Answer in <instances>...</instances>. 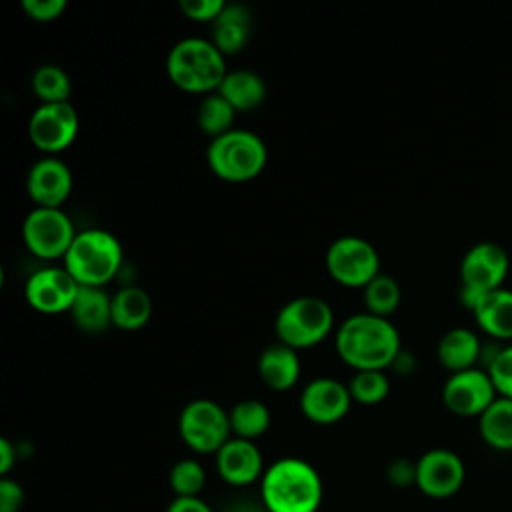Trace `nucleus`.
<instances>
[{
  "label": "nucleus",
  "mask_w": 512,
  "mask_h": 512,
  "mask_svg": "<svg viewBox=\"0 0 512 512\" xmlns=\"http://www.w3.org/2000/svg\"><path fill=\"white\" fill-rule=\"evenodd\" d=\"M338 356L354 370H384L402 350L396 326L382 316L360 312L340 322L334 336Z\"/></svg>",
  "instance_id": "nucleus-1"
},
{
  "label": "nucleus",
  "mask_w": 512,
  "mask_h": 512,
  "mask_svg": "<svg viewBox=\"0 0 512 512\" xmlns=\"http://www.w3.org/2000/svg\"><path fill=\"white\" fill-rule=\"evenodd\" d=\"M266 512H316L322 502V480L302 458H280L260 478Z\"/></svg>",
  "instance_id": "nucleus-2"
},
{
  "label": "nucleus",
  "mask_w": 512,
  "mask_h": 512,
  "mask_svg": "<svg viewBox=\"0 0 512 512\" xmlns=\"http://www.w3.org/2000/svg\"><path fill=\"white\" fill-rule=\"evenodd\" d=\"M166 74L184 92H216L228 74L226 56L210 38L188 36L178 40L166 56Z\"/></svg>",
  "instance_id": "nucleus-3"
},
{
  "label": "nucleus",
  "mask_w": 512,
  "mask_h": 512,
  "mask_svg": "<svg viewBox=\"0 0 512 512\" xmlns=\"http://www.w3.org/2000/svg\"><path fill=\"white\" fill-rule=\"evenodd\" d=\"M122 266V244L104 228H86L76 232L66 256L64 268L80 286L108 284Z\"/></svg>",
  "instance_id": "nucleus-4"
},
{
  "label": "nucleus",
  "mask_w": 512,
  "mask_h": 512,
  "mask_svg": "<svg viewBox=\"0 0 512 512\" xmlns=\"http://www.w3.org/2000/svg\"><path fill=\"white\" fill-rule=\"evenodd\" d=\"M210 170L224 182L254 180L266 166L268 148L264 140L246 128H232L212 138L206 150Z\"/></svg>",
  "instance_id": "nucleus-5"
},
{
  "label": "nucleus",
  "mask_w": 512,
  "mask_h": 512,
  "mask_svg": "<svg viewBox=\"0 0 512 512\" xmlns=\"http://www.w3.org/2000/svg\"><path fill=\"white\" fill-rule=\"evenodd\" d=\"M334 328V312L324 298L298 296L288 300L276 314L278 342L302 350L320 344Z\"/></svg>",
  "instance_id": "nucleus-6"
},
{
  "label": "nucleus",
  "mask_w": 512,
  "mask_h": 512,
  "mask_svg": "<svg viewBox=\"0 0 512 512\" xmlns=\"http://www.w3.org/2000/svg\"><path fill=\"white\" fill-rule=\"evenodd\" d=\"M178 432L184 444L194 452L216 454L230 440V416L218 402L196 398L182 408Z\"/></svg>",
  "instance_id": "nucleus-7"
},
{
  "label": "nucleus",
  "mask_w": 512,
  "mask_h": 512,
  "mask_svg": "<svg viewBox=\"0 0 512 512\" xmlns=\"http://www.w3.org/2000/svg\"><path fill=\"white\" fill-rule=\"evenodd\" d=\"M76 236L70 216L62 208H32L22 222V240L26 248L42 258H64Z\"/></svg>",
  "instance_id": "nucleus-8"
},
{
  "label": "nucleus",
  "mask_w": 512,
  "mask_h": 512,
  "mask_svg": "<svg viewBox=\"0 0 512 512\" xmlns=\"http://www.w3.org/2000/svg\"><path fill=\"white\" fill-rule=\"evenodd\" d=\"M326 270L342 286L364 288L380 274V256L366 238L340 236L326 250Z\"/></svg>",
  "instance_id": "nucleus-9"
},
{
  "label": "nucleus",
  "mask_w": 512,
  "mask_h": 512,
  "mask_svg": "<svg viewBox=\"0 0 512 512\" xmlns=\"http://www.w3.org/2000/svg\"><path fill=\"white\" fill-rule=\"evenodd\" d=\"M80 118L70 102H48L40 104L28 120V136L32 144L54 156L66 150L78 136Z\"/></svg>",
  "instance_id": "nucleus-10"
},
{
  "label": "nucleus",
  "mask_w": 512,
  "mask_h": 512,
  "mask_svg": "<svg viewBox=\"0 0 512 512\" xmlns=\"http://www.w3.org/2000/svg\"><path fill=\"white\" fill-rule=\"evenodd\" d=\"M498 398L490 374L482 366L460 370L448 376L442 386L444 406L464 418H480L482 412Z\"/></svg>",
  "instance_id": "nucleus-11"
},
{
  "label": "nucleus",
  "mask_w": 512,
  "mask_h": 512,
  "mask_svg": "<svg viewBox=\"0 0 512 512\" xmlns=\"http://www.w3.org/2000/svg\"><path fill=\"white\" fill-rule=\"evenodd\" d=\"M80 284L62 266H46L30 274L24 286L26 302L42 314L70 312Z\"/></svg>",
  "instance_id": "nucleus-12"
},
{
  "label": "nucleus",
  "mask_w": 512,
  "mask_h": 512,
  "mask_svg": "<svg viewBox=\"0 0 512 512\" xmlns=\"http://www.w3.org/2000/svg\"><path fill=\"white\" fill-rule=\"evenodd\" d=\"M466 478L462 458L448 448H432L416 460V486L430 498L454 496Z\"/></svg>",
  "instance_id": "nucleus-13"
},
{
  "label": "nucleus",
  "mask_w": 512,
  "mask_h": 512,
  "mask_svg": "<svg viewBox=\"0 0 512 512\" xmlns=\"http://www.w3.org/2000/svg\"><path fill=\"white\" fill-rule=\"evenodd\" d=\"M510 270L508 252L490 240L474 244L460 262V282L476 292L502 288Z\"/></svg>",
  "instance_id": "nucleus-14"
},
{
  "label": "nucleus",
  "mask_w": 512,
  "mask_h": 512,
  "mask_svg": "<svg viewBox=\"0 0 512 512\" xmlns=\"http://www.w3.org/2000/svg\"><path fill=\"white\" fill-rule=\"evenodd\" d=\"M352 404L348 384L320 376L310 380L300 392V410L314 424H334L342 420Z\"/></svg>",
  "instance_id": "nucleus-15"
},
{
  "label": "nucleus",
  "mask_w": 512,
  "mask_h": 512,
  "mask_svg": "<svg viewBox=\"0 0 512 512\" xmlns=\"http://www.w3.org/2000/svg\"><path fill=\"white\" fill-rule=\"evenodd\" d=\"M26 192L40 208H60L72 192V172L56 156L36 160L26 176Z\"/></svg>",
  "instance_id": "nucleus-16"
},
{
  "label": "nucleus",
  "mask_w": 512,
  "mask_h": 512,
  "mask_svg": "<svg viewBox=\"0 0 512 512\" xmlns=\"http://www.w3.org/2000/svg\"><path fill=\"white\" fill-rule=\"evenodd\" d=\"M216 470L224 482L248 486L264 474L260 448L252 440L234 436L216 452Z\"/></svg>",
  "instance_id": "nucleus-17"
},
{
  "label": "nucleus",
  "mask_w": 512,
  "mask_h": 512,
  "mask_svg": "<svg viewBox=\"0 0 512 512\" xmlns=\"http://www.w3.org/2000/svg\"><path fill=\"white\" fill-rule=\"evenodd\" d=\"M476 324L494 340H512V290L496 288L484 292L472 308Z\"/></svg>",
  "instance_id": "nucleus-18"
},
{
  "label": "nucleus",
  "mask_w": 512,
  "mask_h": 512,
  "mask_svg": "<svg viewBox=\"0 0 512 512\" xmlns=\"http://www.w3.org/2000/svg\"><path fill=\"white\" fill-rule=\"evenodd\" d=\"M260 380L276 392L292 388L300 378V356L298 350L276 342L266 346L258 356Z\"/></svg>",
  "instance_id": "nucleus-19"
},
{
  "label": "nucleus",
  "mask_w": 512,
  "mask_h": 512,
  "mask_svg": "<svg viewBox=\"0 0 512 512\" xmlns=\"http://www.w3.org/2000/svg\"><path fill=\"white\" fill-rule=\"evenodd\" d=\"M70 316L82 332H104L112 324V296L98 286H80Z\"/></svg>",
  "instance_id": "nucleus-20"
},
{
  "label": "nucleus",
  "mask_w": 512,
  "mask_h": 512,
  "mask_svg": "<svg viewBox=\"0 0 512 512\" xmlns=\"http://www.w3.org/2000/svg\"><path fill=\"white\" fill-rule=\"evenodd\" d=\"M438 360L450 372L468 370L480 364L482 342L470 328H450L438 342Z\"/></svg>",
  "instance_id": "nucleus-21"
},
{
  "label": "nucleus",
  "mask_w": 512,
  "mask_h": 512,
  "mask_svg": "<svg viewBox=\"0 0 512 512\" xmlns=\"http://www.w3.org/2000/svg\"><path fill=\"white\" fill-rule=\"evenodd\" d=\"M250 28H252L250 10L244 4H226L220 16L212 22L210 40L224 56L236 54L246 46L250 38Z\"/></svg>",
  "instance_id": "nucleus-22"
},
{
  "label": "nucleus",
  "mask_w": 512,
  "mask_h": 512,
  "mask_svg": "<svg viewBox=\"0 0 512 512\" xmlns=\"http://www.w3.org/2000/svg\"><path fill=\"white\" fill-rule=\"evenodd\" d=\"M216 92L224 96L236 112H248L264 102L266 82L254 70H228Z\"/></svg>",
  "instance_id": "nucleus-23"
},
{
  "label": "nucleus",
  "mask_w": 512,
  "mask_h": 512,
  "mask_svg": "<svg viewBox=\"0 0 512 512\" xmlns=\"http://www.w3.org/2000/svg\"><path fill=\"white\" fill-rule=\"evenodd\" d=\"M152 316V298L140 286H122L112 294V324L120 330H138Z\"/></svg>",
  "instance_id": "nucleus-24"
},
{
  "label": "nucleus",
  "mask_w": 512,
  "mask_h": 512,
  "mask_svg": "<svg viewBox=\"0 0 512 512\" xmlns=\"http://www.w3.org/2000/svg\"><path fill=\"white\" fill-rule=\"evenodd\" d=\"M478 432L486 446L498 452L512 450V398L498 396L478 418Z\"/></svg>",
  "instance_id": "nucleus-25"
},
{
  "label": "nucleus",
  "mask_w": 512,
  "mask_h": 512,
  "mask_svg": "<svg viewBox=\"0 0 512 512\" xmlns=\"http://www.w3.org/2000/svg\"><path fill=\"white\" fill-rule=\"evenodd\" d=\"M228 416H230L232 434L236 438H244L252 442L270 428V420H272L268 406L254 398H246L234 404Z\"/></svg>",
  "instance_id": "nucleus-26"
},
{
  "label": "nucleus",
  "mask_w": 512,
  "mask_h": 512,
  "mask_svg": "<svg viewBox=\"0 0 512 512\" xmlns=\"http://www.w3.org/2000/svg\"><path fill=\"white\" fill-rule=\"evenodd\" d=\"M234 116H236V110L218 92L206 94L200 100L198 108H196L198 128L210 138H218V136L226 134L228 130H232L234 128Z\"/></svg>",
  "instance_id": "nucleus-27"
},
{
  "label": "nucleus",
  "mask_w": 512,
  "mask_h": 512,
  "mask_svg": "<svg viewBox=\"0 0 512 512\" xmlns=\"http://www.w3.org/2000/svg\"><path fill=\"white\" fill-rule=\"evenodd\" d=\"M30 84L34 94L40 98V104L68 102V96L72 92V82L68 72L56 64H40L32 72Z\"/></svg>",
  "instance_id": "nucleus-28"
},
{
  "label": "nucleus",
  "mask_w": 512,
  "mask_h": 512,
  "mask_svg": "<svg viewBox=\"0 0 512 512\" xmlns=\"http://www.w3.org/2000/svg\"><path fill=\"white\" fill-rule=\"evenodd\" d=\"M362 296H364L366 312L388 318L400 306L402 290L392 276L380 272L362 288Z\"/></svg>",
  "instance_id": "nucleus-29"
},
{
  "label": "nucleus",
  "mask_w": 512,
  "mask_h": 512,
  "mask_svg": "<svg viewBox=\"0 0 512 512\" xmlns=\"http://www.w3.org/2000/svg\"><path fill=\"white\" fill-rule=\"evenodd\" d=\"M348 390L354 402L374 406L386 400L390 392V380L384 370H354Z\"/></svg>",
  "instance_id": "nucleus-30"
},
{
  "label": "nucleus",
  "mask_w": 512,
  "mask_h": 512,
  "mask_svg": "<svg viewBox=\"0 0 512 512\" xmlns=\"http://www.w3.org/2000/svg\"><path fill=\"white\" fill-rule=\"evenodd\" d=\"M168 482L176 498H196L206 484V472L198 460L184 458L172 466Z\"/></svg>",
  "instance_id": "nucleus-31"
},
{
  "label": "nucleus",
  "mask_w": 512,
  "mask_h": 512,
  "mask_svg": "<svg viewBox=\"0 0 512 512\" xmlns=\"http://www.w3.org/2000/svg\"><path fill=\"white\" fill-rule=\"evenodd\" d=\"M486 372L490 374L498 396L512 398V342L500 348Z\"/></svg>",
  "instance_id": "nucleus-32"
},
{
  "label": "nucleus",
  "mask_w": 512,
  "mask_h": 512,
  "mask_svg": "<svg viewBox=\"0 0 512 512\" xmlns=\"http://www.w3.org/2000/svg\"><path fill=\"white\" fill-rule=\"evenodd\" d=\"M224 0H180V10L196 22H214L224 10Z\"/></svg>",
  "instance_id": "nucleus-33"
},
{
  "label": "nucleus",
  "mask_w": 512,
  "mask_h": 512,
  "mask_svg": "<svg viewBox=\"0 0 512 512\" xmlns=\"http://www.w3.org/2000/svg\"><path fill=\"white\" fill-rule=\"evenodd\" d=\"M66 0H22L28 18L36 22H52L66 10Z\"/></svg>",
  "instance_id": "nucleus-34"
},
{
  "label": "nucleus",
  "mask_w": 512,
  "mask_h": 512,
  "mask_svg": "<svg viewBox=\"0 0 512 512\" xmlns=\"http://www.w3.org/2000/svg\"><path fill=\"white\" fill-rule=\"evenodd\" d=\"M24 504V490L16 480H0V512H18Z\"/></svg>",
  "instance_id": "nucleus-35"
},
{
  "label": "nucleus",
  "mask_w": 512,
  "mask_h": 512,
  "mask_svg": "<svg viewBox=\"0 0 512 512\" xmlns=\"http://www.w3.org/2000/svg\"><path fill=\"white\" fill-rule=\"evenodd\" d=\"M388 480L390 484H394L396 488H408L412 484H416V462H410L406 458L394 460L388 466Z\"/></svg>",
  "instance_id": "nucleus-36"
},
{
  "label": "nucleus",
  "mask_w": 512,
  "mask_h": 512,
  "mask_svg": "<svg viewBox=\"0 0 512 512\" xmlns=\"http://www.w3.org/2000/svg\"><path fill=\"white\" fill-rule=\"evenodd\" d=\"M166 512H214V510L196 496V498H174Z\"/></svg>",
  "instance_id": "nucleus-37"
},
{
  "label": "nucleus",
  "mask_w": 512,
  "mask_h": 512,
  "mask_svg": "<svg viewBox=\"0 0 512 512\" xmlns=\"http://www.w3.org/2000/svg\"><path fill=\"white\" fill-rule=\"evenodd\" d=\"M16 446L8 438H0V474L6 476L10 468L16 464Z\"/></svg>",
  "instance_id": "nucleus-38"
}]
</instances>
